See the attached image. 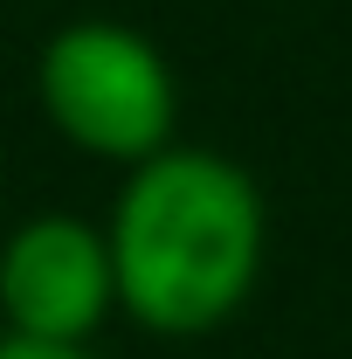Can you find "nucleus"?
<instances>
[{
	"instance_id": "nucleus-1",
	"label": "nucleus",
	"mask_w": 352,
	"mask_h": 359,
	"mask_svg": "<svg viewBox=\"0 0 352 359\" xmlns=\"http://www.w3.org/2000/svg\"><path fill=\"white\" fill-rule=\"evenodd\" d=\"M111 283L118 311L152 339H208L249 304L263 276L269 215L256 180L201 145H166L125 166L111 201Z\"/></svg>"
},
{
	"instance_id": "nucleus-3",
	"label": "nucleus",
	"mask_w": 352,
	"mask_h": 359,
	"mask_svg": "<svg viewBox=\"0 0 352 359\" xmlns=\"http://www.w3.org/2000/svg\"><path fill=\"white\" fill-rule=\"evenodd\" d=\"M118 311L111 242L76 215H35L0 242V332L90 346Z\"/></svg>"
},
{
	"instance_id": "nucleus-2",
	"label": "nucleus",
	"mask_w": 352,
	"mask_h": 359,
	"mask_svg": "<svg viewBox=\"0 0 352 359\" xmlns=\"http://www.w3.org/2000/svg\"><path fill=\"white\" fill-rule=\"evenodd\" d=\"M35 104L55 125V138H69L83 159H104V166H138L166 152L180 125L173 62L159 55L152 35L104 21V14L69 21L42 42Z\"/></svg>"
},
{
	"instance_id": "nucleus-4",
	"label": "nucleus",
	"mask_w": 352,
	"mask_h": 359,
	"mask_svg": "<svg viewBox=\"0 0 352 359\" xmlns=\"http://www.w3.org/2000/svg\"><path fill=\"white\" fill-rule=\"evenodd\" d=\"M0 359H97L90 346H62V339H28V332H0Z\"/></svg>"
}]
</instances>
